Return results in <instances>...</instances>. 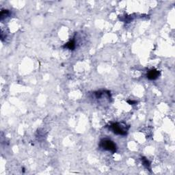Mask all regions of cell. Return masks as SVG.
<instances>
[{"instance_id":"cell-7","label":"cell","mask_w":175,"mask_h":175,"mask_svg":"<svg viewBox=\"0 0 175 175\" xmlns=\"http://www.w3.org/2000/svg\"><path fill=\"white\" fill-rule=\"evenodd\" d=\"M128 103H129V104H133V103H136V102L135 101H128Z\"/></svg>"},{"instance_id":"cell-4","label":"cell","mask_w":175,"mask_h":175,"mask_svg":"<svg viewBox=\"0 0 175 175\" xmlns=\"http://www.w3.org/2000/svg\"><path fill=\"white\" fill-rule=\"evenodd\" d=\"M64 47H66V48H68V49L70 50H73L75 48V43L74 40H71L69 41L68 43H67L66 45H65Z\"/></svg>"},{"instance_id":"cell-1","label":"cell","mask_w":175,"mask_h":175,"mask_svg":"<svg viewBox=\"0 0 175 175\" xmlns=\"http://www.w3.org/2000/svg\"><path fill=\"white\" fill-rule=\"evenodd\" d=\"M129 127H127L126 125H124L123 123H112L110 126V129L116 135H127V131L129 129Z\"/></svg>"},{"instance_id":"cell-5","label":"cell","mask_w":175,"mask_h":175,"mask_svg":"<svg viewBox=\"0 0 175 175\" xmlns=\"http://www.w3.org/2000/svg\"><path fill=\"white\" fill-rule=\"evenodd\" d=\"M141 159L143 166H144L146 168L150 169V168H151V163L149 162V161H148L146 158H145V157H142Z\"/></svg>"},{"instance_id":"cell-2","label":"cell","mask_w":175,"mask_h":175,"mask_svg":"<svg viewBox=\"0 0 175 175\" xmlns=\"http://www.w3.org/2000/svg\"><path fill=\"white\" fill-rule=\"evenodd\" d=\"M99 146L102 149H103L105 151H110L111 153H114L116 151L117 148L116 144L113 141H111L110 140H108V139L102 140L100 142Z\"/></svg>"},{"instance_id":"cell-3","label":"cell","mask_w":175,"mask_h":175,"mask_svg":"<svg viewBox=\"0 0 175 175\" xmlns=\"http://www.w3.org/2000/svg\"><path fill=\"white\" fill-rule=\"evenodd\" d=\"M160 75L159 71H157L156 69H151L147 72L146 77L148 80H155L159 77Z\"/></svg>"},{"instance_id":"cell-6","label":"cell","mask_w":175,"mask_h":175,"mask_svg":"<svg viewBox=\"0 0 175 175\" xmlns=\"http://www.w3.org/2000/svg\"><path fill=\"white\" fill-rule=\"evenodd\" d=\"M9 14H10V12L8 10H2V11L1 12V15H0L1 21H2L3 18H6V16H8L9 15Z\"/></svg>"}]
</instances>
